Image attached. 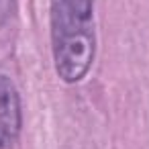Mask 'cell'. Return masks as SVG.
I'll list each match as a JSON object with an SVG mask.
<instances>
[{
    "instance_id": "cell-1",
    "label": "cell",
    "mask_w": 149,
    "mask_h": 149,
    "mask_svg": "<svg viewBox=\"0 0 149 149\" xmlns=\"http://www.w3.org/2000/svg\"><path fill=\"white\" fill-rule=\"evenodd\" d=\"M49 35L57 76L65 84L84 80L96 57L94 0H51Z\"/></svg>"
},
{
    "instance_id": "cell-2",
    "label": "cell",
    "mask_w": 149,
    "mask_h": 149,
    "mask_svg": "<svg viewBox=\"0 0 149 149\" xmlns=\"http://www.w3.org/2000/svg\"><path fill=\"white\" fill-rule=\"evenodd\" d=\"M23 127L21 96L15 82L0 74V149H8L17 143Z\"/></svg>"
}]
</instances>
